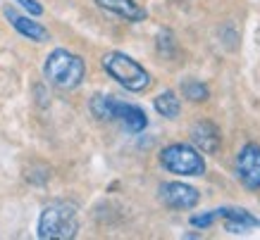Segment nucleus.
<instances>
[{
    "label": "nucleus",
    "instance_id": "8",
    "mask_svg": "<svg viewBox=\"0 0 260 240\" xmlns=\"http://www.w3.org/2000/svg\"><path fill=\"white\" fill-rule=\"evenodd\" d=\"M191 138H193V143L198 145L201 152L213 155V152H217V147H220V129L215 124H210V122H198L191 129Z\"/></svg>",
    "mask_w": 260,
    "mask_h": 240
},
{
    "label": "nucleus",
    "instance_id": "3",
    "mask_svg": "<svg viewBox=\"0 0 260 240\" xmlns=\"http://www.w3.org/2000/svg\"><path fill=\"white\" fill-rule=\"evenodd\" d=\"M43 71H46L48 81L53 86H57V88H77L84 81L86 67H84V60L79 55L57 48V50H53L48 55Z\"/></svg>",
    "mask_w": 260,
    "mask_h": 240
},
{
    "label": "nucleus",
    "instance_id": "4",
    "mask_svg": "<svg viewBox=\"0 0 260 240\" xmlns=\"http://www.w3.org/2000/svg\"><path fill=\"white\" fill-rule=\"evenodd\" d=\"M103 69L108 71L119 86H124L126 91L139 93V91H146L150 86L148 71L124 53H108L103 57Z\"/></svg>",
    "mask_w": 260,
    "mask_h": 240
},
{
    "label": "nucleus",
    "instance_id": "9",
    "mask_svg": "<svg viewBox=\"0 0 260 240\" xmlns=\"http://www.w3.org/2000/svg\"><path fill=\"white\" fill-rule=\"evenodd\" d=\"M220 219L224 221V228L229 233H244L248 228L260 226V221L253 214H248L246 209H237V207H220Z\"/></svg>",
    "mask_w": 260,
    "mask_h": 240
},
{
    "label": "nucleus",
    "instance_id": "12",
    "mask_svg": "<svg viewBox=\"0 0 260 240\" xmlns=\"http://www.w3.org/2000/svg\"><path fill=\"white\" fill-rule=\"evenodd\" d=\"M155 109H158L165 119H174V116L179 114V109H181L179 98H177L172 91H165V93H160L158 98H155Z\"/></svg>",
    "mask_w": 260,
    "mask_h": 240
},
{
    "label": "nucleus",
    "instance_id": "15",
    "mask_svg": "<svg viewBox=\"0 0 260 240\" xmlns=\"http://www.w3.org/2000/svg\"><path fill=\"white\" fill-rule=\"evenodd\" d=\"M17 3H19V5H22V8L26 10V12H29V15H34V17L43 15V8H41L36 0H17Z\"/></svg>",
    "mask_w": 260,
    "mask_h": 240
},
{
    "label": "nucleus",
    "instance_id": "7",
    "mask_svg": "<svg viewBox=\"0 0 260 240\" xmlns=\"http://www.w3.org/2000/svg\"><path fill=\"white\" fill-rule=\"evenodd\" d=\"M160 200L172 209H191L198 205V190L179 181H170L160 186Z\"/></svg>",
    "mask_w": 260,
    "mask_h": 240
},
{
    "label": "nucleus",
    "instance_id": "2",
    "mask_svg": "<svg viewBox=\"0 0 260 240\" xmlns=\"http://www.w3.org/2000/svg\"><path fill=\"white\" fill-rule=\"evenodd\" d=\"M91 112L98 119H108V122H122L129 133H141L148 126L146 112L136 105L129 102H119L110 95H93L91 100Z\"/></svg>",
    "mask_w": 260,
    "mask_h": 240
},
{
    "label": "nucleus",
    "instance_id": "1",
    "mask_svg": "<svg viewBox=\"0 0 260 240\" xmlns=\"http://www.w3.org/2000/svg\"><path fill=\"white\" fill-rule=\"evenodd\" d=\"M79 231L77 207L72 202H53L41 212L39 238L41 240H70Z\"/></svg>",
    "mask_w": 260,
    "mask_h": 240
},
{
    "label": "nucleus",
    "instance_id": "14",
    "mask_svg": "<svg viewBox=\"0 0 260 240\" xmlns=\"http://www.w3.org/2000/svg\"><path fill=\"white\" fill-rule=\"evenodd\" d=\"M217 219H220V209H210V212H205V214L191 217V226H196V228H208V226H213Z\"/></svg>",
    "mask_w": 260,
    "mask_h": 240
},
{
    "label": "nucleus",
    "instance_id": "10",
    "mask_svg": "<svg viewBox=\"0 0 260 240\" xmlns=\"http://www.w3.org/2000/svg\"><path fill=\"white\" fill-rule=\"evenodd\" d=\"M5 17L10 19V24L15 26L17 31L22 33V36H26L29 41H36V43H41V41H48V31L41 26L39 22H34V19H29V17H22L17 15L12 8H5Z\"/></svg>",
    "mask_w": 260,
    "mask_h": 240
},
{
    "label": "nucleus",
    "instance_id": "6",
    "mask_svg": "<svg viewBox=\"0 0 260 240\" xmlns=\"http://www.w3.org/2000/svg\"><path fill=\"white\" fill-rule=\"evenodd\" d=\"M237 174L246 188L260 190V145L248 143L241 147L237 157Z\"/></svg>",
    "mask_w": 260,
    "mask_h": 240
},
{
    "label": "nucleus",
    "instance_id": "13",
    "mask_svg": "<svg viewBox=\"0 0 260 240\" xmlns=\"http://www.w3.org/2000/svg\"><path fill=\"white\" fill-rule=\"evenodd\" d=\"M181 93H184V98H189V100L201 102L208 98V88L201 81H184L181 84Z\"/></svg>",
    "mask_w": 260,
    "mask_h": 240
},
{
    "label": "nucleus",
    "instance_id": "5",
    "mask_svg": "<svg viewBox=\"0 0 260 240\" xmlns=\"http://www.w3.org/2000/svg\"><path fill=\"white\" fill-rule=\"evenodd\" d=\"M160 162L167 171L179 174V176H201L205 171V162L198 155V150L191 145H184V143L167 145L160 152Z\"/></svg>",
    "mask_w": 260,
    "mask_h": 240
},
{
    "label": "nucleus",
    "instance_id": "11",
    "mask_svg": "<svg viewBox=\"0 0 260 240\" xmlns=\"http://www.w3.org/2000/svg\"><path fill=\"white\" fill-rule=\"evenodd\" d=\"M103 10H108V12H115V15L124 17L129 22H141L146 19V10L139 8L134 0H95Z\"/></svg>",
    "mask_w": 260,
    "mask_h": 240
}]
</instances>
